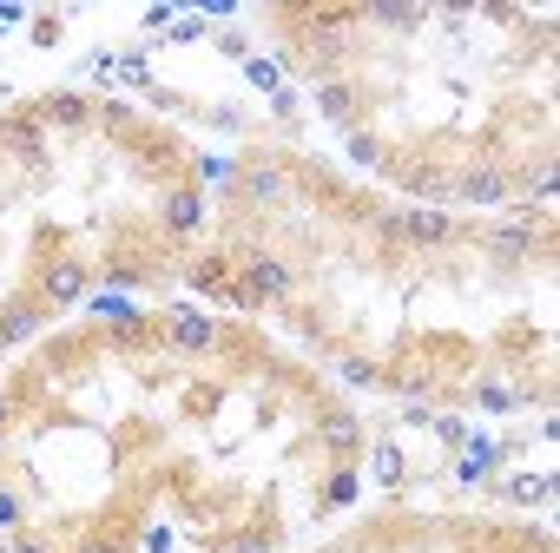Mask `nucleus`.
Wrapping results in <instances>:
<instances>
[{"label": "nucleus", "mask_w": 560, "mask_h": 553, "mask_svg": "<svg viewBox=\"0 0 560 553\" xmlns=\"http://www.w3.org/2000/svg\"><path fill=\"white\" fill-rule=\"evenodd\" d=\"M291 297H298V276H291V263H277V257H250L244 276H231V304H237V310L291 304Z\"/></svg>", "instance_id": "obj_1"}, {"label": "nucleus", "mask_w": 560, "mask_h": 553, "mask_svg": "<svg viewBox=\"0 0 560 553\" xmlns=\"http://www.w3.org/2000/svg\"><path fill=\"white\" fill-rule=\"evenodd\" d=\"M86 284H93V270H86L80 257L60 250V257L40 263V276H34V291H27V297H34L40 310H73V304H86Z\"/></svg>", "instance_id": "obj_2"}, {"label": "nucleus", "mask_w": 560, "mask_h": 553, "mask_svg": "<svg viewBox=\"0 0 560 553\" xmlns=\"http://www.w3.org/2000/svg\"><path fill=\"white\" fill-rule=\"evenodd\" d=\"M363 435H370V428H363V415H357V409H343V402L317 415V442H324V455H337V461L363 455Z\"/></svg>", "instance_id": "obj_3"}, {"label": "nucleus", "mask_w": 560, "mask_h": 553, "mask_svg": "<svg viewBox=\"0 0 560 553\" xmlns=\"http://www.w3.org/2000/svg\"><path fill=\"white\" fill-rule=\"evenodd\" d=\"M159 224H165L172 237H198V224H205V191H198V185H165Z\"/></svg>", "instance_id": "obj_4"}, {"label": "nucleus", "mask_w": 560, "mask_h": 553, "mask_svg": "<svg viewBox=\"0 0 560 553\" xmlns=\"http://www.w3.org/2000/svg\"><path fill=\"white\" fill-rule=\"evenodd\" d=\"M165 350H178V356H211V350H218V323L198 317V310H172V317H165Z\"/></svg>", "instance_id": "obj_5"}, {"label": "nucleus", "mask_w": 560, "mask_h": 553, "mask_svg": "<svg viewBox=\"0 0 560 553\" xmlns=\"http://www.w3.org/2000/svg\"><path fill=\"white\" fill-rule=\"evenodd\" d=\"M237 198H244V204H284V198H291V172L270 165V158H264V165H244Z\"/></svg>", "instance_id": "obj_6"}, {"label": "nucleus", "mask_w": 560, "mask_h": 553, "mask_svg": "<svg viewBox=\"0 0 560 553\" xmlns=\"http://www.w3.org/2000/svg\"><path fill=\"white\" fill-rule=\"evenodd\" d=\"M40 323H47V310H40L34 297H8V304H0V350L40 337Z\"/></svg>", "instance_id": "obj_7"}, {"label": "nucleus", "mask_w": 560, "mask_h": 553, "mask_svg": "<svg viewBox=\"0 0 560 553\" xmlns=\"http://www.w3.org/2000/svg\"><path fill=\"white\" fill-rule=\"evenodd\" d=\"M448 198H462V204H501L508 198V172L501 165H468Z\"/></svg>", "instance_id": "obj_8"}, {"label": "nucleus", "mask_w": 560, "mask_h": 553, "mask_svg": "<svg viewBox=\"0 0 560 553\" xmlns=\"http://www.w3.org/2000/svg\"><path fill=\"white\" fill-rule=\"evenodd\" d=\"M0 145H8L21 165H47V139H40V119L34 113H14L8 126H0Z\"/></svg>", "instance_id": "obj_9"}, {"label": "nucleus", "mask_w": 560, "mask_h": 553, "mask_svg": "<svg viewBox=\"0 0 560 553\" xmlns=\"http://www.w3.org/2000/svg\"><path fill=\"white\" fill-rule=\"evenodd\" d=\"M311 99H317V113H324V119H337V126H357V106H363V99H357V80L330 73V80H317V93H311Z\"/></svg>", "instance_id": "obj_10"}, {"label": "nucleus", "mask_w": 560, "mask_h": 553, "mask_svg": "<svg viewBox=\"0 0 560 553\" xmlns=\"http://www.w3.org/2000/svg\"><path fill=\"white\" fill-rule=\"evenodd\" d=\"M448 237H455L448 211H435V204H416V211H402V244H448Z\"/></svg>", "instance_id": "obj_11"}, {"label": "nucleus", "mask_w": 560, "mask_h": 553, "mask_svg": "<svg viewBox=\"0 0 560 553\" xmlns=\"http://www.w3.org/2000/svg\"><path fill=\"white\" fill-rule=\"evenodd\" d=\"M93 119V106H86V93H47L40 99V126H60V132H80Z\"/></svg>", "instance_id": "obj_12"}, {"label": "nucleus", "mask_w": 560, "mask_h": 553, "mask_svg": "<svg viewBox=\"0 0 560 553\" xmlns=\"http://www.w3.org/2000/svg\"><path fill=\"white\" fill-rule=\"evenodd\" d=\"M527 250H534V224H508V231L488 237V257H494V263H521Z\"/></svg>", "instance_id": "obj_13"}, {"label": "nucleus", "mask_w": 560, "mask_h": 553, "mask_svg": "<svg viewBox=\"0 0 560 553\" xmlns=\"http://www.w3.org/2000/svg\"><path fill=\"white\" fill-rule=\"evenodd\" d=\"M191 291H218V297H231V270H224V257L191 263Z\"/></svg>", "instance_id": "obj_14"}, {"label": "nucleus", "mask_w": 560, "mask_h": 553, "mask_svg": "<svg viewBox=\"0 0 560 553\" xmlns=\"http://www.w3.org/2000/svg\"><path fill=\"white\" fill-rule=\"evenodd\" d=\"M462 481H481V474H494V461H501V448L494 442H462Z\"/></svg>", "instance_id": "obj_15"}, {"label": "nucleus", "mask_w": 560, "mask_h": 553, "mask_svg": "<svg viewBox=\"0 0 560 553\" xmlns=\"http://www.w3.org/2000/svg\"><path fill=\"white\" fill-rule=\"evenodd\" d=\"M409 191H416V198H429V204H442V198H448V191H455V178H448V172H435V165H429V172H409Z\"/></svg>", "instance_id": "obj_16"}, {"label": "nucleus", "mask_w": 560, "mask_h": 553, "mask_svg": "<svg viewBox=\"0 0 560 553\" xmlns=\"http://www.w3.org/2000/svg\"><path fill=\"white\" fill-rule=\"evenodd\" d=\"M363 21H376V27H422L429 8H363Z\"/></svg>", "instance_id": "obj_17"}, {"label": "nucleus", "mask_w": 560, "mask_h": 553, "mask_svg": "<svg viewBox=\"0 0 560 553\" xmlns=\"http://www.w3.org/2000/svg\"><path fill=\"white\" fill-rule=\"evenodd\" d=\"M198 178H205V185H218V191H237L244 165H231V158H198Z\"/></svg>", "instance_id": "obj_18"}, {"label": "nucleus", "mask_w": 560, "mask_h": 553, "mask_svg": "<svg viewBox=\"0 0 560 553\" xmlns=\"http://www.w3.org/2000/svg\"><path fill=\"white\" fill-rule=\"evenodd\" d=\"M337 376H343L350 389H376V383H383V369H376L370 356H343V363H337Z\"/></svg>", "instance_id": "obj_19"}, {"label": "nucleus", "mask_w": 560, "mask_h": 553, "mask_svg": "<svg viewBox=\"0 0 560 553\" xmlns=\"http://www.w3.org/2000/svg\"><path fill=\"white\" fill-rule=\"evenodd\" d=\"M363 494V481H357V468H337L330 474V487H324V507H350Z\"/></svg>", "instance_id": "obj_20"}, {"label": "nucleus", "mask_w": 560, "mask_h": 553, "mask_svg": "<svg viewBox=\"0 0 560 553\" xmlns=\"http://www.w3.org/2000/svg\"><path fill=\"white\" fill-rule=\"evenodd\" d=\"M553 178H560V172H553V158H540V165L527 172V198H534V204H553Z\"/></svg>", "instance_id": "obj_21"}, {"label": "nucleus", "mask_w": 560, "mask_h": 553, "mask_svg": "<svg viewBox=\"0 0 560 553\" xmlns=\"http://www.w3.org/2000/svg\"><path fill=\"white\" fill-rule=\"evenodd\" d=\"M244 73H250V86H264V93H277V86H284V73H277V60H244Z\"/></svg>", "instance_id": "obj_22"}, {"label": "nucleus", "mask_w": 560, "mask_h": 553, "mask_svg": "<svg viewBox=\"0 0 560 553\" xmlns=\"http://www.w3.org/2000/svg\"><path fill=\"white\" fill-rule=\"evenodd\" d=\"M508 494H514V501H553V481H547V474H521Z\"/></svg>", "instance_id": "obj_23"}, {"label": "nucleus", "mask_w": 560, "mask_h": 553, "mask_svg": "<svg viewBox=\"0 0 560 553\" xmlns=\"http://www.w3.org/2000/svg\"><path fill=\"white\" fill-rule=\"evenodd\" d=\"M376 481H383V487L402 481V448H376Z\"/></svg>", "instance_id": "obj_24"}, {"label": "nucleus", "mask_w": 560, "mask_h": 553, "mask_svg": "<svg viewBox=\"0 0 560 553\" xmlns=\"http://www.w3.org/2000/svg\"><path fill=\"white\" fill-rule=\"evenodd\" d=\"M21 520H27L21 494H14V487H0V527H8V533H21Z\"/></svg>", "instance_id": "obj_25"}, {"label": "nucleus", "mask_w": 560, "mask_h": 553, "mask_svg": "<svg viewBox=\"0 0 560 553\" xmlns=\"http://www.w3.org/2000/svg\"><path fill=\"white\" fill-rule=\"evenodd\" d=\"M211 40H218V47H224V54H237V60H250V40H244V34H237V27H224V34H211Z\"/></svg>", "instance_id": "obj_26"}, {"label": "nucleus", "mask_w": 560, "mask_h": 553, "mask_svg": "<svg viewBox=\"0 0 560 553\" xmlns=\"http://www.w3.org/2000/svg\"><path fill=\"white\" fill-rule=\"evenodd\" d=\"M106 276H113V284H126V291L145 284V270H139V263H106Z\"/></svg>", "instance_id": "obj_27"}, {"label": "nucleus", "mask_w": 560, "mask_h": 553, "mask_svg": "<svg viewBox=\"0 0 560 553\" xmlns=\"http://www.w3.org/2000/svg\"><path fill=\"white\" fill-rule=\"evenodd\" d=\"M376 237L396 244V237H402V211H383V217H376Z\"/></svg>", "instance_id": "obj_28"}, {"label": "nucleus", "mask_w": 560, "mask_h": 553, "mask_svg": "<svg viewBox=\"0 0 560 553\" xmlns=\"http://www.w3.org/2000/svg\"><path fill=\"white\" fill-rule=\"evenodd\" d=\"M350 152H357L363 165H383V145H370V139H350Z\"/></svg>", "instance_id": "obj_29"}, {"label": "nucleus", "mask_w": 560, "mask_h": 553, "mask_svg": "<svg viewBox=\"0 0 560 553\" xmlns=\"http://www.w3.org/2000/svg\"><path fill=\"white\" fill-rule=\"evenodd\" d=\"M231 553H270V533H244V540H237Z\"/></svg>", "instance_id": "obj_30"}, {"label": "nucleus", "mask_w": 560, "mask_h": 553, "mask_svg": "<svg viewBox=\"0 0 560 553\" xmlns=\"http://www.w3.org/2000/svg\"><path fill=\"white\" fill-rule=\"evenodd\" d=\"M21 21H27L21 8H0V34H8V27H21Z\"/></svg>", "instance_id": "obj_31"}, {"label": "nucleus", "mask_w": 560, "mask_h": 553, "mask_svg": "<svg viewBox=\"0 0 560 553\" xmlns=\"http://www.w3.org/2000/svg\"><path fill=\"white\" fill-rule=\"evenodd\" d=\"M80 553H119V540H86Z\"/></svg>", "instance_id": "obj_32"}, {"label": "nucleus", "mask_w": 560, "mask_h": 553, "mask_svg": "<svg viewBox=\"0 0 560 553\" xmlns=\"http://www.w3.org/2000/svg\"><path fill=\"white\" fill-rule=\"evenodd\" d=\"M21 553H54V546H40V540H21Z\"/></svg>", "instance_id": "obj_33"}, {"label": "nucleus", "mask_w": 560, "mask_h": 553, "mask_svg": "<svg viewBox=\"0 0 560 553\" xmlns=\"http://www.w3.org/2000/svg\"><path fill=\"white\" fill-rule=\"evenodd\" d=\"M0 428H8V402H0Z\"/></svg>", "instance_id": "obj_34"}]
</instances>
